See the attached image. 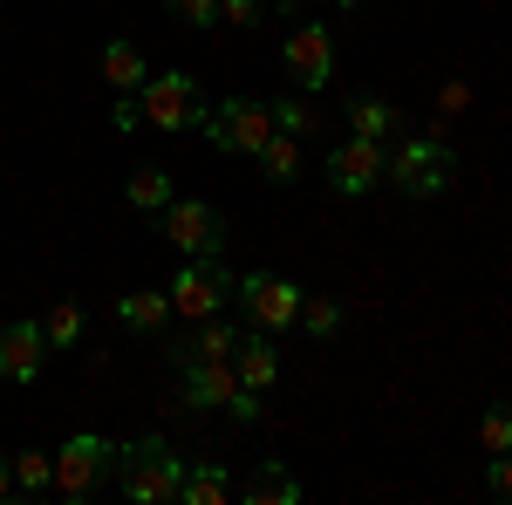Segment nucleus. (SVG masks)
<instances>
[{
    "label": "nucleus",
    "instance_id": "nucleus-1",
    "mask_svg": "<svg viewBox=\"0 0 512 505\" xmlns=\"http://www.w3.org/2000/svg\"><path fill=\"white\" fill-rule=\"evenodd\" d=\"M117 451L110 437H96V430H76L62 451H55V499L62 505H96L117 492Z\"/></svg>",
    "mask_w": 512,
    "mask_h": 505
},
{
    "label": "nucleus",
    "instance_id": "nucleus-2",
    "mask_svg": "<svg viewBox=\"0 0 512 505\" xmlns=\"http://www.w3.org/2000/svg\"><path fill=\"white\" fill-rule=\"evenodd\" d=\"M178 485H185V458L164 437H137L117 451V492L130 505H178Z\"/></svg>",
    "mask_w": 512,
    "mask_h": 505
},
{
    "label": "nucleus",
    "instance_id": "nucleus-3",
    "mask_svg": "<svg viewBox=\"0 0 512 505\" xmlns=\"http://www.w3.org/2000/svg\"><path fill=\"white\" fill-rule=\"evenodd\" d=\"M198 130H205V144L219 157H260V144L274 137V110L253 103V96H219Z\"/></svg>",
    "mask_w": 512,
    "mask_h": 505
},
{
    "label": "nucleus",
    "instance_id": "nucleus-4",
    "mask_svg": "<svg viewBox=\"0 0 512 505\" xmlns=\"http://www.w3.org/2000/svg\"><path fill=\"white\" fill-rule=\"evenodd\" d=\"M158 233L185 253V260H212V253H226V212L212 205V198H171L158 212Z\"/></svg>",
    "mask_w": 512,
    "mask_h": 505
},
{
    "label": "nucleus",
    "instance_id": "nucleus-5",
    "mask_svg": "<svg viewBox=\"0 0 512 505\" xmlns=\"http://www.w3.org/2000/svg\"><path fill=\"white\" fill-rule=\"evenodd\" d=\"M451 178H458V157H451V144H437V137H410L390 157V185L403 198H444Z\"/></svg>",
    "mask_w": 512,
    "mask_h": 505
},
{
    "label": "nucleus",
    "instance_id": "nucleus-6",
    "mask_svg": "<svg viewBox=\"0 0 512 505\" xmlns=\"http://www.w3.org/2000/svg\"><path fill=\"white\" fill-rule=\"evenodd\" d=\"M233 287H239V273H226V260L212 253V260H185L178 280H171L164 294H171V314H185V321H212V314L233 301Z\"/></svg>",
    "mask_w": 512,
    "mask_h": 505
},
{
    "label": "nucleus",
    "instance_id": "nucleus-7",
    "mask_svg": "<svg viewBox=\"0 0 512 505\" xmlns=\"http://www.w3.org/2000/svg\"><path fill=\"white\" fill-rule=\"evenodd\" d=\"M137 110H144L151 130H198V123H205V96H198L192 76L164 69V76H151L137 89Z\"/></svg>",
    "mask_w": 512,
    "mask_h": 505
},
{
    "label": "nucleus",
    "instance_id": "nucleus-8",
    "mask_svg": "<svg viewBox=\"0 0 512 505\" xmlns=\"http://www.w3.org/2000/svg\"><path fill=\"white\" fill-rule=\"evenodd\" d=\"M280 69H287V82L301 96H321L335 82V35H328V21H301L287 35V48H280Z\"/></svg>",
    "mask_w": 512,
    "mask_h": 505
},
{
    "label": "nucleus",
    "instance_id": "nucleus-9",
    "mask_svg": "<svg viewBox=\"0 0 512 505\" xmlns=\"http://www.w3.org/2000/svg\"><path fill=\"white\" fill-rule=\"evenodd\" d=\"M233 301H239V314H246L253 328H267V335H280V328H294V314H301V287L260 267V273H239Z\"/></svg>",
    "mask_w": 512,
    "mask_h": 505
},
{
    "label": "nucleus",
    "instance_id": "nucleus-10",
    "mask_svg": "<svg viewBox=\"0 0 512 505\" xmlns=\"http://www.w3.org/2000/svg\"><path fill=\"white\" fill-rule=\"evenodd\" d=\"M321 171H328V185H335L342 198H369L383 178H390L383 144H376V137H355V130L335 144V151H328V164H321Z\"/></svg>",
    "mask_w": 512,
    "mask_h": 505
},
{
    "label": "nucleus",
    "instance_id": "nucleus-11",
    "mask_svg": "<svg viewBox=\"0 0 512 505\" xmlns=\"http://www.w3.org/2000/svg\"><path fill=\"white\" fill-rule=\"evenodd\" d=\"M41 369H48V335H41V321H7L0 328V383H41Z\"/></svg>",
    "mask_w": 512,
    "mask_h": 505
},
{
    "label": "nucleus",
    "instance_id": "nucleus-12",
    "mask_svg": "<svg viewBox=\"0 0 512 505\" xmlns=\"http://www.w3.org/2000/svg\"><path fill=\"white\" fill-rule=\"evenodd\" d=\"M233 349H239V328H226L219 314H212V321H198V335H178V342H164L171 369H192V362H233Z\"/></svg>",
    "mask_w": 512,
    "mask_h": 505
},
{
    "label": "nucleus",
    "instance_id": "nucleus-13",
    "mask_svg": "<svg viewBox=\"0 0 512 505\" xmlns=\"http://www.w3.org/2000/svg\"><path fill=\"white\" fill-rule=\"evenodd\" d=\"M233 376H239V389H253V396H267V389H274V376H280V349H274V335H267V328H246V335H239Z\"/></svg>",
    "mask_w": 512,
    "mask_h": 505
},
{
    "label": "nucleus",
    "instance_id": "nucleus-14",
    "mask_svg": "<svg viewBox=\"0 0 512 505\" xmlns=\"http://www.w3.org/2000/svg\"><path fill=\"white\" fill-rule=\"evenodd\" d=\"M178 376H185V403H192V410H233V396H239L233 362H192V369H178Z\"/></svg>",
    "mask_w": 512,
    "mask_h": 505
},
{
    "label": "nucleus",
    "instance_id": "nucleus-15",
    "mask_svg": "<svg viewBox=\"0 0 512 505\" xmlns=\"http://www.w3.org/2000/svg\"><path fill=\"white\" fill-rule=\"evenodd\" d=\"M96 69H103V82H110L117 96H137V89L151 82V62H144V48H137V41H103Z\"/></svg>",
    "mask_w": 512,
    "mask_h": 505
},
{
    "label": "nucleus",
    "instance_id": "nucleus-16",
    "mask_svg": "<svg viewBox=\"0 0 512 505\" xmlns=\"http://www.w3.org/2000/svg\"><path fill=\"white\" fill-rule=\"evenodd\" d=\"M239 499H246V505H301V499H308V485H301V478H287L274 458H260V465L246 471Z\"/></svg>",
    "mask_w": 512,
    "mask_h": 505
},
{
    "label": "nucleus",
    "instance_id": "nucleus-17",
    "mask_svg": "<svg viewBox=\"0 0 512 505\" xmlns=\"http://www.w3.org/2000/svg\"><path fill=\"white\" fill-rule=\"evenodd\" d=\"M117 321L130 335H164V321H171V294L164 287H137V294H123L117 301Z\"/></svg>",
    "mask_w": 512,
    "mask_h": 505
},
{
    "label": "nucleus",
    "instance_id": "nucleus-18",
    "mask_svg": "<svg viewBox=\"0 0 512 505\" xmlns=\"http://www.w3.org/2000/svg\"><path fill=\"white\" fill-rule=\"evenodd\" d=\"M233 499V478L219 458H185V485H178V505H219Z\"/></svg>",
    "mask_w": 512,
    "mask_h": 505
},
{
    "label": "nucleus",
    "instance_id": "nucleus-19",
    "mask_svg": "<svg viewBox=\"0 0 512 505\" xmlns=\"http://www.w3.org/2000/svg\"><path fill=\"white\" fill-rule=\"evenodd\" d=\"M349 130H355V137L390 144L396 130H403V110H396V103H383V96H349Z\"/></svg>",
    "mask_w": 512,
    "mask_h": 505
},
{
    "label": "nucleus",
    "instance_id": "nucleus-20",
    "mask_svg": "<svg viewBox=\"0 0 512 505\" xmlns=\"http://www.w3.org/2000/svg\"><path fill=\"white\" fill-rule=\"evenodd\" d=\"M260 178H267V185H294V178H301V137L274 130V137L260 144Z\"/></svg>",
    "mask_w": 512,
    "mask_h": 505
},
{
    "label": "nucleus",
    "instance_id": "nucleus-21",
    "mask_svg": "<svg viewBox=\"0 0 512 505\" xmlns=\"http://www.w3.org/2000/svg\"><path fill=\"white\" fill-rule=\"evenodd\" d=\"M7 471H14V492H21V499H48V492H55V458H48V451H14Z\"/></svg>",
    "mask_w": 512,
    "mask_h": 505
},
{
    "label": "nucleus",
    "instance_id": "nucleus-22",
    "mask_svg": "<svg viewBox=\"0 0 512 505\" xmlns=\"http://www.w3.org/2000/svg\"><path fill=\"white\" fill-rule=\"evenodd\" d=\"M123 198H130V205H137V212H144V219H158L164 205H171V178H164L158 164H144V171H130V185H123Z\"/></svg>",
    "mask_w": 512,
    "mask_h": 505
},
{
    "label": "nucleus",
    "instance_id": "nucleus-23",
    "mask_svg": "<svg viewBox=\"0 0 512 505\" xmlns=\"http://www.w3.org/2000/svg\"><path fill=\"white\" fill-rule=\"evenodd\" d=\"M342 321H349V314H342V301H328V294H301L294 328H308L315 342H335V335H342Z\"/></svg>",
    "mask_w": 512,
    "mask_h": 505
},
{
    "label": "nucleus",
    "instance_id": "nucleus-24",
    "mask_svg": "<svg viewBox=\"0 0 512 505\" xmlns=\"http://www.w3.org/2000/svg\"><path fill=\"white\" fill-rule=\"evenodd\" d=\"M267 110H274V130L301 137V144H308L315 130H328V123H321V110H315V96H280V103H267Z\"/></svg>",
    "mask_w": 512,
    "mask_h": 505
},
{
    "label": "nucleus",
    "instance_id": "nucleus-25",
    "mask_svg": "<svg viewBox=\"0 0 512 505\" xmlns=\"http://www.w3.org/2000/svg\"><path fill=\"white\" fill-rule=\"evenodd\" d=\"M82 328H89V314H82V301H55V308L41 314V335H48V349H76Z\"/></svg>",
    "mask_w": 512,
    "mask_h": 505
},
{
    "label": "nucleus",
    "instance_id": "nucleus-26",
    "mask_svg": "<svg viewBox=\"0 0 512 505\" xmlns=\"http://www.w3.org/2000/svg\"><path fill=\"white\" fill-rule=\"evenodd\" d=\"M478 444H485V451H512V410L506 403H492V410L478 417Z\"/></svg>",
    "mask_w": 512,
    "mask_h": 505
},
{
    "label": "nucleus",
    "instance_id": "nucleus-27",
    "mask_svg": "<svg viewBox=\"0 0 512 505\" xmlns=\"http://www.w3.org/2000/svg\"><path fill=\"white\" fill-rule=\"evenodd\" d=\"M164 14L185 28H219V0H164Z\"/></svg>",
    "mask_w": 512,
    "mask_h": 505
},
{
    "label": "nucleus",
    "instance_id": "nucleus-28",
    "mask_svg": "<svg viewBox=\"0 0 512 505\" xmlns=\"http://www.w3.org/2000/svg\"><path fill=\"white\" fill-rule=\"evenodd\" d=\"M219 21L226 28H260L267 21V0H219Z\"/></svg>",
    "mask_w": 512,
    "mask_h": 505
},
{
    "label": "nucleus",
    "instance_id": "nucleus-29",
    "mask_svg": "<svg viewBox=\"0 0 512 505\" xmlns=\"http://www.w3.org/2000/svg\"><path fill=\"white\" fill-rule=\"evenodd\" d=\"M485 485H492V499H512V451L485 458Z\"/></svg>",
    "mask_w": 512,
    "mask_h": 505
},
{
    "label": "nucleus",
    "instance_id": "nucleus-30",
    "mask_svg": "<svg viewBox=\"0 0 512 505\" xmlns=\"http://www.w3.org/2000/svg\"><path fill=\"white\" fill-rule=\"evenodd\" d=\"M117 130H144V110H137V96H117Z\"/></svg>",
    "mask_w": 512,
    "mask_h": 505
},
{
    "label": "nucleus",
    "instance_id": "nucleus-31",
    "mask_svg": "<svg viewBox=\"0 0 512 505\" xmlns=\"http://www.w3.org/2000/svg\"><path fill=\"white\" fill-rule=\"evenodd\" d=\"M7 492H14V471H7V458H0V499H7Z\"/></svg>",
    "mask_w": 512,
    "mask_h": 505
},
{
    "label": "nucleus",
    "instance_id": "nucleus-32",
    "mask_svg": "<svg viewBox=\"0 0 512 505\" xmlns=\"http://www.w3.org/2000/svg\"><path fill=\"white\" fill-rule=\"evenodd\" d=\"M335 7H362V0H335Z\"/></svg>",
    "mask_w": 512,
    "mask_h": 505
}]
</instances>
